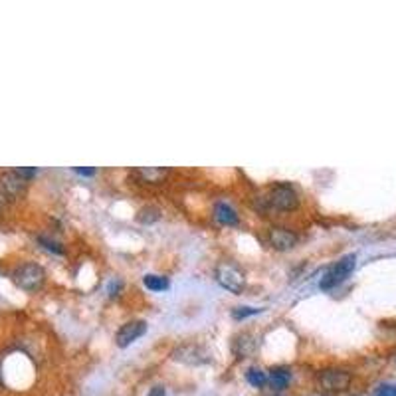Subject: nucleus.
I'll return each instance as SVG.
<instances>
[{
  "instance_id": "obj_12",
  "label": "nucleus",
  "mask_w": 396,
  "mask_h": 396,
  "mask_svg": "<svg viewBox=\"0 0 396 396\" xmlns=\"http://www.w3.org/2000/svg\"><path fill=\"white\" fill-rule=\"evenodd\" d=\"M292 382V371L286 366H276L270 371V384L274 391H286Z\"/></svg>"
},
{
  "instance_id": "obj_6",
  "label": "nucleus",
  "mask_w": 396,
  "mask_h": 396,
  "mask_svg": "<svg viewBox=\"0 0 396 396\" xmlns=\"http://www.w3.org/2000/svg\"><path fill=\"white\" fill-rule=\"evenodd\" d=\"M355 254H349V256H343V258L339 259L337 264H333L331 268L327 270V274L321 277V283H319V288L321 290H333V288H337V286H341L347 277L353 274V270H355Z\"/></svg>"
},
{
  "instance_id": "obj_14",
  "label": "nucleus",
  "mask_w": 396,
  "mask_h": 396,
  "mask_svg": "<svg viewBox=\"0 0 396 396\" xmlns=\"http://www.w3.org/2000/svg\"><path fill=\"white\" fill-rule=\"evenodd\" d=\"M246 380L254 386V388H264L266 384H268V380L270 377L261 371V369H248V373H246Z\"/></svg>"
},
{
  "instance_id": "obj_1",
  "label": "nucleus",
  "mask_w": 396,
  "mask_h": 396,
  "mask_svg": "<svg viewBox=\"0 0 396 396\" xmlns=\"http://www.w3.org/2000/svg\"><path fill=\"white\" fill-rule=\"evenodd\" d=\"M351 382H353V375L345 369H323L315 377L317 391L327 396L341 395L345 391H349Z\"/></svg>"
},
{
  "instance_id": "obj_2",
  "label": "nucleus",
  "mask_w": 396,
  "mask_h": 396,
  "mask_svg": "<svg viewBox=\"0 0 396 396\" xmlns=\"http://www.w3.org/2000/svg\"><path fill=\"white\" fill-rule=\"evenodd\" d=\"M12 281L22 292L36 293L38 290H42V286L46 283V270L36 261L20 264L16 270L12 272Z\"/></svg>"
},
{
  "instance_id": "obj_3",
  "label": "nucleus",
  "mask_w": 396,
  "mask_h": 396,
  "mask_svg": "<svg viewBox=\"0 0 396 396\" xmlns=\"http://www.w3.org/2000/svg\"><path fill=\"white\" fill-rule=\"evenodd\" d=\"M266 205L279 212H293L295 208L299 207V194L297 190L293 189L292 185L288 183H277L272 189L268 190L266 196Z\"/></svg>"
},
{
  "instance_id": "obj_8",
  "label": "nucleus",
  "mask_w": 396,
  "mask_h": 396,
  "mask_svg": "<svg viewBox=\"0 0 396 396\" xmlns=\"http://www.w3.org/2000/svg\"><path fill=\"white\" fill-rule=\"evenodd\" d=\"M145 333H147V321H143V319L129 321V323L121 325L119 331L115 333V343L121 349H125L131 343H135L139 337H143Z\"/></svg>"
},
{
  "instance_id": "obj_21",
  "label": "nucleus",
  "mask_w": 396,
  "mask_h": 396,
  "mask_svg": "<svg viewBox=\"0 0 396 396\" xmlns=\"http://www.w3.org/2000/svg\"><path fill=\"white\" fill-rule=\"evenodd\" d=\"M0 218H2V210H0Z\"/></svg>"
},
{
  "instance_id": "obj_9",
  "label": "nucleus",
  "mask_w": 396,
  "mask_h": 396,
  "mask_svg": "<svg viewBox=\"0 0 396 396\" xmlns=\"http://www.w3.org/2000/svg\"><path fill=\"white\" fill-rule=\"evenodd\" d=\"M268 240H270V246L277 250V252H286V250H292L295 248V244L299 242V236L290 230V228H283V226H274L270 228L268 232Z\"/></svg>"
},
{
  "instance_id": "obj_16",
  "label": "nucleus",
  "mask_w": 396,
  "mask_h": 396,
  "mask_svg": "<svg viewBox=\"0 0 396 396\" xmlns=\"http://www.w3.org/2000/svg\"><path fill=\"white\" fill-rule=\"evenodd\" d=\"M38 242L46 248V250H50V252H54V254H64V248L58 244V242L50 240V238H46V236H40L38 238Z\"/></svg>"
},
{
  "instance_id": "obj_4",
  "label": "nucleus",
  "mask_w": 396,
  "mask_h": 396,
  "mask_svg": "<svg viewBox=\"0 0 396 396\" xmlns=\"http://www.w3.org/2000/svg\"><path fill=\"white\" fill-rule=\"evenodd\" d=\"M214 276H216V281L224 290L236 293V295L244 292V288H246V274L242 272L240 266L234 264V261H220L216 266Z\"/></svg>"
},
{
  "instance_id": "obj_15",
  "label": "nucleus",
  "mask_w": 396,
  "mask_h": 396,
  "mask_svg": "<svg viewBox=\"0 0 396 396\" xmlns=\"http://www.w3.org/2000/svg\"><path fill=\"white\" fill-rule=\"evenodd\" d=\"M159 218H161V210L155 207L143 208L137 216V220L141 222V224H153V222H156Z\"/></svg>"
},
{
  "instance_id": "obj_19",
  "label": "nucleus",
  "mask_w": 396,
  "mask_h": 396,
  "mask_svg": "<svg viewBox=\"0 0 396 396\" xmlns=\"http://www.w3.org/2000/svg\"><path fill=\"white\" fill-rule=\"evenodd\" d=\"M149 396H167V391H165V386H153L151 391H149Z\"/></svg>"
},
{
  "instance_id": "obj_5",
  "label": "nucleus",
  "mask_w": 396,
  "mask_h": 396,
  "mask_svg": "<svg viewBox=\"0 0 396 396\" xmlns=\"http://www.w3.org/2000/svg\"><path fill=\"white\" fill-rule=\"evenodd\" d=\"M26 189H28V178H24L16 169L0 174V198L2 200L14 202L26 194Z\"/></svg>"
},
{
  "instance_id": "obj_13",
  "label": "nucleus",
  "mask_w": 396,
  "mask_h": 396,
  "mask_svg": "<svg viewBox=\"0 0 396 396\" xmlns=\"http://www.w3.org/2000/svg\"><path fill=\"white\" fill-rule=\"evenodd\" d=\"M143 283H145V288L147 290H151V292H165V290H169V277L165 276H156V274H147V276L143 277Z\"/></svg>"
},
{
  "instance_id": "obj_11",
  "label": "nucleus",
  "mask_w": 396,
  "mask_h": 396,
  "mask_svg": "<svg viewBox=\"0 0 396 396\" xmlns=\"http://www.w3.org/2000/svg\"><path fill=\"white\" fill-rule=\"evenodd\" d=\"M214 218L222 226H238L240 224V216L234 208L230 207L228 202L220 200L214 205Z\"/></svg>"
},
{
  "instance_id": "obj_10",
  "label": "nucleus",
  "mask_w": 396,
  "mask_h": 396,
  "mask_svg": "<svg viewBox=\"0 0 396 396\" xmlns=\"http://www.w3.org/2000/svg\"><path fill=\"white\" fill-rule=\"evenodd\" d=\"M169 174V169H161V167H141L137 171H133V176L143 185H161Z\"/></svg>"
},
{
  "instance_id": "obj_7",
  "label": "nucleus",
  "mask_w": 396,
  "mask_h": 396,
  "mask_svg": "<svg viewBox=\"0 0 396 396\" xmlns=\"http://www.w3.org/2000/svg\"><path fill=\"white\" fill-rule=\"evenodd\" d=\"M172 359L178 362H183V364H190V366H198V364H205L208 362V353L202 349V347H198V345H180L178 349H174L172 351Z\"/></svg>"
},
{
  "instance_id": "obj_20",
  "label": "nucleus",
  "mask_w": 396,
  "mask_h": 396,
  "mask_svg": "<svg viewBox=\"0 0 396 396\" xmlns=\"http://www.w3.org/2000/svg\"><path fill=\"white\" fill-rule=\"evenodd\" d=\"M75 172H80V174H84V176H91V174H95V169H82V167H78V169H73Z\"/></svg>"
},
{
  "instance_id": "obj_18",
  "label": "nucleus",
  "mask_w": 396,
  "mask_h": 396,
  "mask_svg": "<svg viewBox=\"0 0 396 396\" xmlns=\"http://www.w3.org/2000/svg\"><path fill=\"white\" fill-rule=\"evenodd\" d=\"M375 396H396V386L395 384H382V386H379Z\"/></svg>"
},
{
  "instance_id": "obj_17",
  "label": "nucleus",
  "mask_w": 396,
  "mask_h": 396,
  "mask_svg": "<svg viewBox=\"0 0 396 396\" xmlns=\"http://www.w3.org/2000/svg\"><path fill=\"white\" fill-rule=\"evenodd\" d=\"M256 313H259V310H254V307H236V310L232 311L234 319H246V317L256 315Z\"/></svg>"
}]
</instances>
